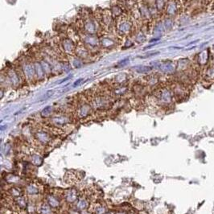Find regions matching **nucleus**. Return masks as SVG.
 Instances as JSON below:
<instances>
[{
	"label": "nucleus",
	"mask_w": 214,
	"mask_h": 214,
	"mask_svg": "<svg viewBox=\"0 0 214 214\" xmlns=\"http://www.w3.org/2000/svg\"><path fill=\"white\" fill-rule=\"evenodd\" d=\"M116 27L117 31L120 35H127L131 31V29L133 27L132 21L130 19L127 15L122 14L120 16L117 18Z\"/></svg>",
	"instance_id": "1"
},
{
	"label": "nucleus",
	"mask_w": 214,
	"mask_h": 214,
	"mask_svg": "<svg viewBox=\"0 0 214 214\" xmlns=\"http://www.w3.org/2000/svg\"><path fill=\"white\" fill-rule=\"evenodd\" d=\"M36 138L37 139L40 141V143H48L50 141V136H49V134L48 133H46V132H44V131H39L37 134H36Z\"/></svg>",
	"instance_id": "2"
},
{
	"label": "nucleus",
	"mask_w": 214,
	"mask_h": 214,
	"mask_svg": "<svg viewBox=\"0 0 214 214\" xmlns=\"http://www.w3.org/2000/svg\"><path fill=\"white\" fill-rule=\"evenodd\" d=\"M51 122L55 125H64V124H67L68 122H69V120L66 117L58 116L53 118Z\"/></svg>",
	"instance_id": "3"
},
{
	"label": "nucleus",
	"mask_w": 214,
	"mask_h": 214,
	"mask_svg": "<svg viewBox=\"0 0 214 214\" xmlns=\"http://www.w3.org/2000/svg\"><path fill=\"white\" fill-rule=\"evenodd\" d=\"M65 197H66V200H67L68 202H70V203L74 202L77 198V192H76L75 189H71V190H69V191H68L66 192Z\"/></svg>",
	"instance_id": "4"
},
{
	"label": "nucleus",
	"mask_w": 214,
	"mask_h": 214,
	"mask_svg": "<svg viewBox=\"0 0 214 214\" xmlns=\"http://www.w3.org/2000/svg\"><path fill=\"white\" fill-rule=\"evenodd\" d=\"M90 106L89 105H83L82 106L80 107L79 111H78V114H79V116L80 118H85V117L88 116L89 114V112H90Z\"/></svg>",
	"instance_id": "5"
},
{
	"label": "nucleus",
	"mask_w": 214,
	"mask_h": 214,
	"mask_svg": "<svg viewBox=\"0 0 214 214\" xmlns=\"http://www.w3.org/2000/svg\"><path fill=\"white\" fill-rule=\"evenodd\" d=\"M31 163L36 166H40L43 163V159L37 155H33L31 157Z\"/></svg>",
	"instance_id": "6"
},
{
	"label": "nucleus",
	"mask_w": 214,
	"mask_h": 214,
	"mask_svg": "<svg viewBox=\"0 0 214 214\" xmlns=\"http://www.w3.org/2000/svg\"><path fill=\"white\" fill-rule=\"evenodd\" d=\"M15 201H16V203H17V205H18L19 208L25 209L27 207V201H26L25 197H23V196H19V198H17L15 200Z\"/></svg>",
	"instance_id": "7"
},
{
	"label": "nucleus",
	"mask_w": 214,
	"mask_h": 214,
	"mask_svg": "<svg viewBox=\"0 0 214 214\" xmlns=\"http://www.w3.org/2000/svg\"><path fill=\"white\" fill-rule=\"evenodd\" d=\"M48 201H49V204L51 207H53V208L58 207L59 201L54 196H49V198H48Z\"/></svg>",
	"instance_id": "8"
},
{
	"label": "nucleus",
	"mask_w": 214,
	"mask_h": 214,
	"mask_svg": "<svg viewBox=\"0 0 214 214\" xmlns=\"http://www.w3.org/2000/svg\"><path fill=\"white\" fill-rule=\"evenodd\" d=\"M87 206H88V203H87V201H85V200H80L77 202V205H76V207H77V209H85L86 208H87Z\"/></svg>",
	"instance_id": "9"
},
{
	"label": "nucleus",
	"mask_w": 214,
	"mask_h": 214,
	"mask_svg": "<svg viewBox=\"0 0 214 214\" xmlns=\"http://www.w3.org/2000/svg\"><path fill=\"white\" fill-rule=\"evenodd\" d=\"M40 212H41V214H51L52 213V211H51L50 207H49V205H44L42 207H41Z\"/></svg>",
	"instance_id": "10"
},
{
	"label": "nucleus",
	"mask_w": 214,
	"mask_h": 214,
	"mask_svg": "<svg viewBox=\"0 0 214 214\" xmlns=\"http://www.w3.org/2000/svg\"><path fill=\"white\" fill-rule=\"evenodd\" d=\"M18 180V177L15 176V175H8V176L7 177V181L8 183H15V182H17Z\"/></svg>",
	"instance_id": "11"
},
{
	"label": "nucleus",
	"mask_w": 214,
	"mask_h": 214,
	"mask_svg": "<svg viewBox=\"0 0 214 214\" xmlns=\"http://www.w3.org/2000/svg\"><path fill=\"white\" fill-rule=\"evenodd\" d=\"M27 192L29 193V194H36V193H38V189L36 188L35 186H33V185H30V186H28L27 187Z\"/></svg>",
	"instance_id": "12"
},
{
	"label": "nucleus",
	"mask_w": 214,
	"mask_h": 214,
	"mask_svg": "<svg viewBox=\"0 0 214 214\" xmlns=\"http://www.w3.org/2000/svg\"><path fill=\"white\" fill-rule=\"evenodd\" d=\"M51 110H52V107L51 106H48L45 108L42 112H41V115L43 117H46V116H49V114H50V113H51Z\"/></svg>",
	"instance_id": "13"
},
{
	"label": "nucleus",
	"mask_w": 214,
	"mask_h": 214,
	"mask_svg": "<svg viewBox=\"0 0 214 214\" xmlns=\"http://www.w3.org/2000/svg\"><path fill=\"white\" fill-rule=\"evenodd\" d=\"M28 66H29V68H30V69H32V68H31V67L33 66V65H32V62H31V61H30L29 64H26V65H25L24 67H26V69H27V68H27ZM28 72H29V75H30V78H31V79H32V78H33V76H31V72L29 71V70H26V72H25L23 73L24 78H25V74H27Z\"/></svg>",
	"instance_id": "14"
},
{
	"label": "nucleus",
	"mask_w": 214,
	"mask_h": 214,
	"mask_svg": "<svg viewBox=\"0 0 214 214\" xmlns=\"http://www.w3.org/2000/svg\"><path fill=\"white\" fill-rule=\"evenodd\" d=\"M11 194L14 195V196H20V191H19V189H18L17 187H13V188H11Z\"/></svg>",
	"instance_id": "15"
},
{
	"label": "nucleus",
	"mask_w": 214,
	"mask_h": 214,
	"mask_svg": "<svg viewBox=\"0 0 214 214\" xmlns=\"http://www.w3.org/2000/svg\"><path fill=\"white\" fill-rule=\"evenodd\" d=\"M105 212H106V209L103 207H102V206L98 207V208H97V209H96V213L97 214H104Z\"/></svg>",
	"instance_id": "16"
},
{
	"label": "nucleus",
	"mask_w": 214,
	"mask_h": 214,
	"mask_svg": "<svg viewBox=\"0 0 214 214\" xmlns=\"http://www.w3.org/2000/svg\"><path fill=\"white\" fill-rule=\"evenodd\" d=\"M82 214H89L88 213H86V212H84V213H82Z\"/></svg>",
	"instance_id": "17"
},
{
	"label": "nucleus",
	"mask_w": 214,
	"mask_h": 214,
	"mask_svg": "<svg viewBox=\"0 0 214 214\" xmlns=\"http://www.w3.org/2000/svg\"><path fill=\"white\" fill-rule=\"evenodd\" d=\"M118 214H125V213H118Z\"/></svg>",
	"instance_id": "18"
},
{
	"label": "nucleus",
	"mask_w": 214,
	"mask_h": 214,
	"mask_svg": "<svg viewBox=\"0 0 214 214\" xmlns=\"http://www.w3.org/2000/svg\"><path fill=\"white\" fill-rule=\"evenodd\" d=\"M108 214H111V213H108Z\"/></svg>",
	"instance_id": "19"
}]
</instances>
